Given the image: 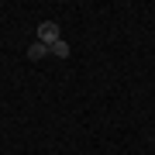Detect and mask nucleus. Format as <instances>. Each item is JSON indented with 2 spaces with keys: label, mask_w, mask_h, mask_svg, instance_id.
<instances>
[{
  "label": "nucleus",
  "mask_w": 155,
  "mask_h": 155,
  "mask_svg": "<svg viewBox=\"0 0 155 155\" xmlns=\"http://www.w3.org/2000/svg\"><path fill=\"white\" fill-rule=\"evenodd\" d=\"M38 41L41 45H55L59 41V24L55 21H41L38 24Z\"/></svg>",
  "instance_id": "1"
},
{
  "label": "nucleus",
  "mask_w": 155,
  "mask_h": 155,
  "mask_svg": "<svg viewBox=\"0 0 155 155\" xmlns=\"http://www.w3.org/2000/svg\"><path fill=\"white\" fill-rule=\"evenodd\" d=\"M45 55H48V45H41V41H35L31 48H28V59H31V62H41Z\"/></svg>",
  "instance_id": "2"
},
{
  "label": "nucleus",
  "mask_w": 155,
  "mask_h": 155,
  "mask_svg": "<svg viewBox=\"0 0 155 155\" xmlns=\"http://www.w3.org/2000/svg\"><path fill=\"white\" fill-rule=\"evenodd\" d=\"M48 52H52V55H55V59H66V55H69V45H66V41L59 38L55 45H48Z\"/></svg>",
  "instance_id": "3"
}]
</instances>
